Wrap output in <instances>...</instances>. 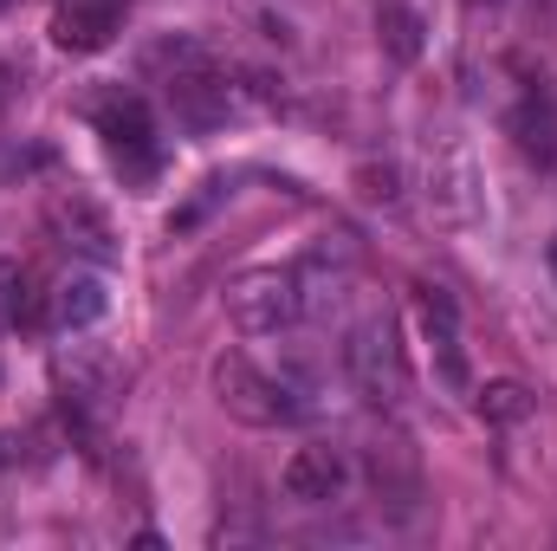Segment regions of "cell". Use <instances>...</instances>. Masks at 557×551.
I'll return each instance as SVG.
<instances>
[{
    "instance_id": "6da1fadb",
    "label": "cell",
    "mask_w": 557,
    "mask_h": 551,
    "mask_svg": "<svg viewBox=\"0 0 557 551\" xmlns=\"http://www.w3.org/2000/svg\"><path fill=\"white\" fill-rule=\"evenodd\" d=\"M214 403L234 415V421H247V428H292V421L311 415V403H305L285 377L260 370L247 351L214 357Z\"/></svg>"
},
{
    "instance_id": "7a4b0ae2",
    "label": "cell",
    "mask_w": 557,
    "mask_h": 551,
    "mask_svg": "<svg viewBox=\"0 0 557 551\" xmlns=\"http://www.w3.org/2000/svg\"><path fill=\"white\" fill-rule=\"evenodd\" d=\"M344 364H350L357 390H363L370 403H383V409H403V403H409V390H416L396 318H363V325L350 331V344H344Z\"/></svg>"
},
{
    "instance_id": "3957f363",
    "label": "cell",
    "mask_w": 557,
    "mask_h": 551,
    "mask_svg": "<svg viewBox=\"0 0 557 551\" xmlns=\"http://www.w3.org/2000/svg\"><path fill=\"white\" fill-rule=\"evenodd\" d=\"M98 137H104L117 175H124L131 188H149V182H156L162 143H156V118H149L143 98H104V105H98Z\"/></svg>"
},
{
    "instance_id": "277c9868",
    "label": "cell",
    "mask_w": 557,
    "mask_h": 551,
    "mask_svg": "<svg viewBox=\"0 0 557 551\" xmlns=\"http://www.w3.org/2000/svg\"><path fill=\"white\" fill-rule=\"evenodd\" d=\"M227 311H234V325L247 331V338H278V331H292L298 318H305V292H298V267L292 273H247L227 285Z\"/></svg>"
},
{
    "instance_id": "5b68a950",
    "label": "cell",
    "mask_w": 557,
    "mask_h": 551,
    "mask_svg": "<svg viewBox=\"0 0 557 551\" xmlns=\"http://www.w3.org/2000/svg\"><path fill=\"white\" fill-rule=\"evenodd\" d=\"M278 480H285V500H298V506H344L357 487V461L344 448L318 441V448H298Z\"/></svg>"
},
{
    "instance_id": "8992f818",
    "label": "cell",
    "mask_w": 557,
    "mask_h": 551,
    "mask_svg": "<svg viewBox=\"0 0 557 551\" xmlns=\"http://www.w3.org/2000/svg\"><path fill=\"white\" fill-rule=\"evenodd\" d=\"M169 59H175V72H169V105H175V118L195 124V131L221 124V118H227V85L214 78V65H208L195 46H175Z\"/></svg>"
},
{
    "instance_id": "52a82bcc",
    "label": "cell",
    "mask_w": 557,
    "mask_h": 551,
    "mask_svg": "<svg viewBox=\"0 0 557 551\" xmlns=\"http://www.w3.org/2000/svg\"><path fill=\"white\" fill-rule=\"evenodd\" d=\"M124 13H131V0H59L52 39L65 52H104L124 33Z\"/></svg>"
},
{
    "instance_id": "ba28073f",
    "label": "cell",
    "mask_w": 557,
    "mask_h": 551,
    "mask_svg": "<svg viewBox=\"0 0 557 551\" xmlns=\"http://www.w3.org/2000/svg\"><path fill=\"white\" fill-rule=\"evenodd\" d=\"M421 298V331H428V344H434V357H441V383L447 390H467V357H460V311H454V298L441 292V285H416Z\"/></svg>"
},
{
    "instance_id": "9c48e42d",
    "label": "cell",
    "mask_w": 557,
    "mask_h": 551,
    "mask_svg": "<svg viewBox=\"0 0 557 551\" xmlns=\"http://www.w3.org/2000/svg\"><path fill=\"white\" fill-rule=\"evenodd\" d=\"M104 279L98 273H65L52 292H46V318L59 325V331H85V325H98L104 318Z\"/></svg>"
},
{
    "instance_id": "30bf717a",
    "label": "cell",
    "mask_w": 557,
    "mask_h": 551,
    "mask_svg": "<svg viewBox=\"0 0 557 551\" xmlns=\"http://www.w3.org/2000/svg\"><path fill=\"white\" fill-rule=\"evenodd\" d=\"M52 228L65 234V247H78V254H91V260H117V234H111V221H104L85 195L52 201Z\"/></svg>"
},
{
    "instance_id": "8fae6325",
    "label": "cell",
    "mask_w": 557,
    "mask_h": 551,
    "mask_svg": "<svg viewBox=\"0 0 557 551\" xmlns=\"http://www.w3.org/2000/svg\"><path fill=\"white\" fill-rule=\"evenodd\" d=\"M39 318V292H33V267L0 260V331H20Z\"/></svg>"
},
{
    "instance_id": "7c38bea8",
    "label": "cell",
    "mask_w": 557,
    "mask_h": 551,
    "mask_svg": "<svg viewBox=\"0 0 557 551\" xmlns=\"http://www.w3.org/2000/svg\"><path fill=\"white\" fill-rule=\"evenodd\" d=\"M532 409H539V403H532L525 383H486V390H480V415H486L493 428H512V421H525Z\"/></svg>"
},
{
    "instance_id": "4fadbf2b",
    "label": "cell",
    "mask_w": 557,
    "mask_h": 551,
    "mask_svg": "<svg viewBox=\"0 0 557 551\" xmlns=\"http://www.w3.org/2000/svg\"><path fill=\"white\" fill-rule=\"evenodd\" d=\"M389 46H396L403 59L416 52V13H389Z\"/></svg>"
},
{
    "instance_id": "5bb4252c",
    "label": "cell",
    "mask_w": 557,
    "mask_h": 551,
    "mask_svg": "<svg viewBox=\"0 0 557 551\" xmlns=\"http://www.w3.org/2000/svg\"><path fill=\"white\" fill-rule=\"evenodd\" d=\"M13 85H20V72H13V65H7V59H0V105H7V98H13Z\"/></svg>"
},
{
    "instance_id": "9a60e30c",
    "label": "cell",
    "mask_w": 557,
    "mask_h": 551,
    "mask_svg": "<svg viewBox=\"0 0 557 551\" xmlns=\"http://www.w3.org/2000/svg\"><path fill=\"white\" fill-rule=\"evenodd\" d=\"M552 279H557V241H552Z\"/></svg>"
}]
</instances>
